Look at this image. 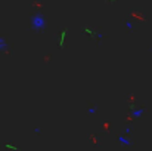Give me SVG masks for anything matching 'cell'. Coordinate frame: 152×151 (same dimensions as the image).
I'll list each match as a JSON object with an SVG mask.
<instances>
[{"instance_id": "cell-6", "label": "cell", "mask_w": 152, "mask_h": 151, "mask_svg": "<svg viewBox=\"0 0 152 151\" xmlns=\"http://www.w3.org/2000/svg\"><path fill=\"white\" fill-rule=\"evenodd\" d=\"M126 27H127L129 30H132V28H133V24H132L130 21H127V22H126Z\"/></svg>"}, {"instance_id": "cell-5", "label": "cell", "mask_w": 152, "mask_h": 151, "mask_svg": "<svg viewBox=\"0 0 152 151\" xmlns=\"http://www.w3.org/2000/svg\"><path fill=\"white\" fill-rule=\"evenodd\" d=\"M87 113H89V114H95V113H96V108H95V107H90V108L87 110Z\"/></svg>"}, {"instance_id": "cell-2", "label": "cell", "mask_w": 152, "mask_h": 151, "mask_svg": "<svg viewBox=\"0 0 152 151\" xmlns=\"http://www.w3.org/2000/svg\"><path fill=\"white\" fill-rule=\"evenodd\" d=\"M118 141H120V144H123V145H130V144H132L130 139H127L124 135H120V136H118Z\"/></svg>"}, {"instance_id": "cell-4", "label": "cell", "mask_w": 152, "mask_h": 151, "mask_svg": "<svg viewBox=\"0 0 152 151\" xmlns=\"http://www.w3.org/2000/svg\"><path fill=\"white\" fill-rule=\"evenodd\" d=\"M4 49H6V42H4V39L0 37V50H4Z\"/></svg>"}, {"instance_id": "cell-3", "label": "cell", "mask_w": 152, "mask_h": 151, "mask_svg": "<svg viewBox=\"0 0 152 151\" xmlns=\"http://www.w3.org/2000/svg\"><path fill=\"white\" fill-rule=\"evenodd\" d=\"M143 113H145V110L143 108H139V110H133L132 111V116L133 117H140V116H143Z\"/></svg>"}, {"instance_id": "cell-1", "label": "cell", "mask_w": 152, "mask_h": 151, "mask_svg": "<svg viewBox=\"0 0 152 151\" xmlns=\"http://www.w3.org/2000/svg\"><path fill=\"white\" fill-rule=\"evenodd\" d=\"M31 25H33V28L34 30H45V27H46V19L42 16V15H36V16H33V19H31Z\"/></svg>"}]
</instances>
